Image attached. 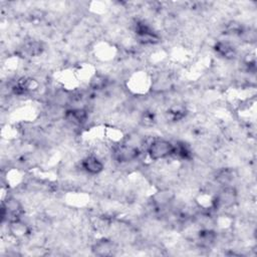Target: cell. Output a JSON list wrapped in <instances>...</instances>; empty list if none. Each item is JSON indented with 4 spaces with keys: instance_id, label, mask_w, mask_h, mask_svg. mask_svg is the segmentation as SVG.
<instances>
[{
    "instance_id": "1",
    "label": "cell",
    "mask_w": 257,
    "mask_h": 257,
    "mask_svg": "<svg viewBox=\"0 0 257 257\" xmlns=\"http://www.w3.org/2000/svg\"><path fill=\"white\" fill-rule=\"evenodd\" d=\"M175 145L165 139H155L148 145V156L152 161L164 160L174 155Z\"/></svg>"
},
{
    "instance_id": "2",
    "label": "cell",
    "mask_w": 257,
    "mask_h": 257,
    "mask_svg": "<svg viewBox=\"0 0 257 257\" xmlns=\"http://www.w3.org/2000/svg\"><path fill=\"white\" fill-rule=\"evenodd\" d=\"M114 159L120 164H128L135 162L140 156V150L138 147L124 144L117 146L113 151Z\"/></svg>"
},
{
    "instance_id": "3",
    "label": "cell",
    "mask_w": 257,
    "mask_h": 257,
    "mask_svg": "<svg viewBox=\"0 0 257 257\" xmlns=\"http://www.w3.org/2000/svg\"><path fill=\"white\" fill-rule=\"evenodd\" d=\"M81 167L86 174L92 176L101 174L105 169L102 160L94 155H89L84 158L82 160Z\"/></svg>"
},
{
    "instance_id": "4",
    "label": "cell",
    "mask_w": 257,
    "mask_h": 257,
    "mask_svg": "<svg viewBox=\"0 0 257 257\" xmlns=\"http://www.w3.org/2000/svg\"><path fill=\"white\" fill-rule=\"evenodd\" d=\"M87 117H88L87 112L83 108H77V109L70 110L66 114L67 121H69L70 123H72L74 125H80V126L86 122Z\"/></svg>"
},
{
    "instance_id": "5",
    "label": "cell",
    "mask_w": 257,
    "mask_h": 257,
    "mask_svg": "<svg viewBox=\"0 0 257 257\" xmlns=\"http://www.w3.org/2000/svg\"><path fill=\"white\" fill-rule=\"evenodd\" d=\"M115 249L114 243L111 240L103 239L99 240L93 246H92V251L96 255H110L113 254V251Z\"/></svg>"
},
{
    "instance_id": "6",
    "label": "cell",
    "mask_w": 257,
    "mask_h": 257,
    "mask_svg": "<svg viewBox=\"0 0 257 257\" xmlns=\"http://www.w3.org/2000/svg\"><path fill=\"white\" fill-rule=\"evenodd\" d=\"M28 227L27 225L22 223L20 220H16L13 222H10V232L14 237L21 238L28 234Z\"/></svg>"
},
{
    "instance_id": "7",
    "label": "cell",
    "mask_w": 257,
    "mask_h": 257,
    "mask_svg": "<svg viewBox=\"0 0 257 257\" xmlns=\"http://www.w3.org/2000/svg\"><path fill=\"white\" fill-rule=\"evenodd\" d=\"M216 51L225 58H231L233 55H235V49L229 43H223L219 42L215 46Z\"/></svg>"
}]
</instances>
